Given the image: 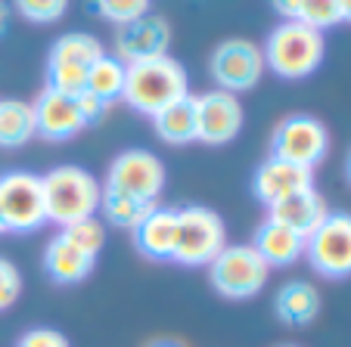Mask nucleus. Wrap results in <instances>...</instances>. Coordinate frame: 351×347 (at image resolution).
<instances>
[{
  "label": "nucleus",
  "instance_id": "obj_1",
  "mask_svg": "<svg viewBox=\"0 0 351 347\" xmlns=\"http://www.w3.org/2000/svg\"><path fill=\"white\" fill-rule=\"evenodd\" d=\"M184 97H190V81H186L184 66L171 56H156V60L128 66L121 99L140 115L153 118L156 112H162L165 105L178 103Z\"/></svg>",
  "mask_w": 351,
  "mask_h": 347
},
{
  "label": "nucleus",
  "instance_id": "obj_2",
  "mask_svg": "<svg viewBox=\"0 0 351 347\" xmlns=\"http://www.w3.org/2000/svg\"><path fill=\"white\" fill-rule=\"evenodd\" d=\"M44 198H47V223L53 220L56 227H72L78 220L97 217L99 202H103V183L90 170L62 164L44 174Z\"/></svg>",
  "mask_w": 351,
  "mask_h": 347
},
{
  "label": "nucleus",
  "instance_id": "obj_3",
  "mask_svg": "<svg viewBox=\"0 0 351 347\" xmlns=\"http://www.w3.org/2000/svg\"><path fill=\"white\" fill-rule=\"evenodd\" d=\"M261 53H265V66L274 75L286 81H298L320 68L326 56V44L324 34L302 25V22H280L267 34V44Z\"/></svg>",
  "mask_w": 351,
  "mask_h": 347
},
{
  "label": "nucleus",
  "instance_id": "obj_4",
  "mask_svg": "<svg viewBox=\"0 0 351 347\" xmlns=\"http://www.w3.org/2000/svg\"><path fill=\"white\" fill-rule=\"evenodd\" d=\"M227 245L224 220L206 205L178 208V242H174V264L180 267H208Z\"/></svg>",
  "mask_w": 351,
  "mask_h": 347
},
{
  "label": "nucleus",
  "instance_id": "obj_5",
  "mask_svg": "<svg viewBox=\"0 0 351 347\" xmlns=\"http://www.w3.org/2000/svg\"><path fill=\"white\" fill-rule=\"evenodd\" d=\"M208 279L218 295L245 301L267 285L271 267L261 261V255L252 245H224V251L208 264Z\"/></svg>",
  "mask_w": 351,
  "mask_h": 347
},
{
  "label": "nucleus",
  "instance_id": "obj_6",
  "mask_svg": "<svg viewBox=\"0 0 351 347\" xmlns=\"http://www.w3.org/2000/svg\"><path fill=\"white\" fill-rule=\"evenodd\" d=\"M0 214L7 233H34L47 223L44 180L32 170L0 174Z\"/></svg>",
  "mask_w": 351,
  "mask_h": 347
},
{
  "label": "nucleus",
  "instance_id": "obj_7",
  "mask_svg": "<svg viewBox=\"0 0 351 347\" xmlns=\"http://www.w3.org/2000/svg\"><path fill=\"white\" fill-rule=\"evenodd\" d=\"M162 186H165V164H162V158L146 149H128L112 158L103 190L137 198V202H146V205H156V198L162 196Z\"/></svg>",
  "mask_w": 351,
  "mask_h": 347
},
{
  "label": "nucleus",
  "instance_id": "obj_8",
  "mask_svg": "<svg viewBox=\"0 0 351 347\" xmlns=\"http://www.w3.org/2000/svg\"><path fill=\"white\" fill-rule=\"evenodd\" d=\"M326 152H330V133H326L324 121L311 118V115H289L274 131L271 158L314 170L326 158Z\"/></svg>",
  "mask_w": 351,
  "mask_h": 347
},
{
  "label": "nucleus",
  "instance_id": "obj_9",
  "mask_svg": "<svg viewBox=\"0 0 351 347\" xmlns=\"http://www.w3.org/2000/svg\"><path fill=\"white\" fill-rule=\"evenodd\" d=\"M265 68L267 66H265L261 47H255L252 40H243V38L224 40V44H218L212 50V56H208V72H212L218 90L233 93V97L252 90L261 81Z\"/></svg>",
  "mask_w": 351,
  "mask_h": 347
},
{
  "label": "nucleus",
  "instance_id": "obj_10",
  "mask_svg": "<svg viewBox=\"0 0 351 347\" xmlns=\"http://www.w3.org/2000/svg\"><path fill=\"white\" fill-rule=\"evenodd\" d=\"M305 257L326 279L351 276V214H330L305 239Z\"/></svg>",
  "mask_w": 351,
  "mask_h": 347
},
{
  "label": "nucleus",
  "instance_id": "obj_11",
  "mask_svg": "<svg viewBox=\"0 0 351 347\" xmlns=\"http://www.w3.org/2000/svg\"><path fill=\"white\" fill-rule=\"evenodd\" d=\"M243 131V103L233 93L212 90L196 97V140L206 146H224Z\"/></svg>",
  "mask_w": 351,
  "mask_h": 347
},
{
  "label": "nucleus",
  "instance_id": "obj_12",
  "mask_svg": "<svg viewBox=\"0 0 351 347\" xmlns=\"http://www.w3.org/2000/svg\"><path fill=\"white\" fill-rule=\"evenodd\" d=\"M32 112H34V133L50 140V143L72 140L87 127L84 115L78 109V99L66 97V93H56L50 87L32 103Z\"/></svg>",
  "mask_w": 351,
  "mask_h": 347
},
{
  "label": "nucleus",
  "instance_id": "obj_13",
  "mask_svg": "<svg viewBox=\"0 0 351 347\" xmlns=\"http://www.w3.org/2000/svg\"><path fill=\"white\" fill-rule=\"evenodd\" d=\"M168 44H171V25L162 16L149 13L146 19L134 22V25L119 28V34H115V60L131 66V62L168 56Z\"/></svg>",
  "mask_w": 351,
  "mask_h": 347
},
{
  "label": "nucleus",
  "instance_id": "obj_14",
  "mask_svg": "<svg viewBox=\"0 0 351 347\" xmlns=\"http://www.w3.org/2000/svg\"><path fill=\"white\" fill-rule=\"evenodd\" d=\"M314 190V170L298 168V164L280 162V158H267V162L258 164L252 177V192L261 205L274 208V205L286 202L295 192Z\"/></svg>",
  "mask_w": 351,
  "mask_h": 347
},
{
  "label": "nucleus",
  "instance_id": "obj_15",
  "mask_svg": "<svg viewBox=\"0 0 351 347\" xmlns=\"http://www.w3.org/2000/svg\"><path fill=\"white\" fill-rule=\"evenodd\" d=\"M131 233H134V245H137V251L143 257H149V261H171L174 242H178V211L156 205Z\"/></svg>",
  "mask_w": 351,
  "mask_h": 347
},
{
  "label": "nucleus",
  "instance_id": "obj_16",
  "mask_svg": "<svg viewBox=\"0 0 351 347\" xmlns=\"http://www.w3.org/2000/svg\"><path fill=\"white\" fill-rule=\"evenodd\" d=\"M252 248L261 255L267 267H292L295 261L305 257V236L292 233L289 227L277 220H261L252 236Z\"/></svg>",
  "mask_w": 351,
  "mask_h": 347
},
{
  "label": "nucleus",
  "instance_id": "obj_17",
  "mask_svg": "<svg viewBox=\"0 0 351 347\" xmlns=\"http://www.w3.org/2000/svg\"><path fill=\"white\" fill-rule=\"evenodd\" d=\"M326 217H330V208H326L324 196H320L317 190H305V192L289 196L286 202L274 205L271 214H267V220L283 223V227H289L292 233H298V236L308 239Z\"/></svg>",
  "mask_w": 351,
  "mask_h": 347
},
{
  "label": "nucleus",
  "instance_id": "obj_18",
  "mask_svg": "<svg viewBox=\"0 0 351 347\" xmlns=\"http://www.w3.org/2000/svg\"><path fill=\"white\" fill-rule=\"evenodd\" d=\"M93 267H97V257L78 251L62 236H53L50 242H47L44 270H47V276H50L53 282H60V285H75V282L87 279Z\"/></svg>",
  "mask_w": 351,
  "mask_h": 347
},
{
  "label": "nucleus",
  "instance_id": "obj_19",
  "mask_svg": "<svg viewBox=\"0 0 351 347\" xmlns=\"http://www.w3.org/2000/svg\"><path fill=\"white\" fill-rule=\"evenodd\" d=\"M274 310L286 326H308L320 313V292L305 279H292L277 292Z\"/></svg>",
  "mask_w": 351,
  "mask_h": 347
},
{
  "label": "nucleus",
  "instance_id": "obj_20",
  "mask_svg": "<svg viewBox=\"0 0 351 347\" xmlns=\"http://www.w3.org/2000/svg\"><path fill=\"white\" fill-rule=\"evenodd\" d=\"M153 131L171 146L196 143V97H184L153 115Z\"/></svg>",
  "mask_w": 351,
  "mask_h": 347
},
{
  "label": "nucleus",
  "instance_id": "obj_21",
  "mask_svg": "<svg viewBox=\"0 0 351 347\" xmlns=\"http://www.w3.org/2000/svg\"><path fill=\"white\" fill-rule=\"evenodd\" d=\"M99 56H103V44H99V38H93V34H87V31H69L53 44L47 66L90 68Z\"/></svg>",
  "mask_w": 351,
  "mask_h": 347
},
{
  "label": "nucleus",
  "instance_id": "obj_22",
  "mask_svg": "<svg viewBox=\"0 0 351 347\" xmlns=\"http://www.w3.org/2000/svg\"><path fill=\"white\" fill-rule=\"evenodd\" d=\"M34 137L32 103L22 99H0V149H13Z\"/></svg>",
  "mask_w": 351,
  "mask_h": 347
},
{
  "label": "nucleus",
  "instance_id": "obj_23",
  "mask_svg": "<svg viewBox=\"0 0 351 347\" xmlns=\"http://www.w3.org/2000/svg\"><path fill=\"white\" fill-rule=\"evenodd\" d=\"M125 72H128L125 62L115 60V56H109V53H103V56L87 68V93L97 97V99H103L106 105L115 103V99H121V90H125Z\"/></svg>",
  "mask_w": 351,
  "mask_h": 347
},
{
  "label": "nucleus",
  "instance_id": "obj_24",
  "mask_svg": "<svg viewBox=\"0 0 351 347\" xmlns=\"http://www.w3.org/2000/svg\"><path fill=\"white\" fill-rule=\"evenodd\" d=\"M103 217H106L112 227H121V229H134L140 220H143L156 205H146V202H137V198H128V196H119V192H109L103 190Z\"/></svg>",
  "mask_w": 351,
  "mask_h": 347
},
{
  "label": "nucleus",
  "instance_id": "obj_25",
  "mask_svg": "<svg viewBox=\"0 0 351 347\" xmlns=\"http://www.w3.org/2000/svg\"><path fill=\"white\" fill-rule=\"evenodd\" d=\"M60 236L66 239L69 245H75L78 251L97 257L99 251H103V245H106V227H103L99 217H87V220H78V223H72V227H62Z\"/></svg>",
  "mask_w": 351,
  "mask_h": 347
},
{
  "label": "nucleus",
  "instance_id": "obj_26",
  "mask_svg": "<svg viewBox=\"0 0 351 347\" xmlns=\"http://www.w3.org/2000/svg\"><path fill=\"white\" fill-rule=\"evenodd\" d=\"M295 22L324 34V28L342 22V3L339 0H295Z\"/></svg>",
  "mask_w": 351,
  "mask_h": 347
},
{
  "label": "nucleus",
  "instance_id": "obj_27",
  "mask_svg": "<svg viewBox=\"0 0 351 347\" xmlns=\"http://www.w3.org/2000/svg\"><path fill=\"white\" fill-rule=\"evenodd\" d=\"M97 13L103 19H109L112 25L125 28V25L146 19V16L153 13V7L146 0H103V3H97Z\"/></svg>",
  "mask_w": 351,
  "mask_h": 347
},
{
  "label": "nucleus",
  "instance_id": "obj_28",
  "mask_svg": "<svg viewBox=\"0 0 351 347\" xmlns=\"http://www.w3.org/2000/svg\"><path fill=\"white\" fill-rule=\"evenodd\" d=\"M66 10L69 7L62 0H22V3H16V13H19L22 19L34 22V25H50V22L62 19Z\"/></svg>",
  "mask_w": 351,
  "mask_h": 347
},
{
  "label": "nucleus",
  "instance_id": "obj_29",
  "mask_svg": "<svg viewBox=\"0 0 351 347\" xmlns=\"http://www.w3.org/2000/svg\"><path fill=\"white\" fill-rule=\"evenodd\" d=\"M22 295V273L16 270V264H10L7 257H0V313L10 310Z\"/></svg>",
  "mask_w": 351,
  "mask_h": 347
},
{
  "label": "nucleus",
  "instance_id": "obj_30",
  "mask_svg": "<svg viewBox=\"0 0 351 347\" xmlns=\"http://www.w3.org/2000/svg\"><path fill=\"white\" fill-rule=\"evenodd\" d=\"M16 347H72V344H69V338L62 332H56V329L38 326V329H28Z\"/></svg>",
  "mask_w": 351,
  "mask_h": 347
},
{
  "label": "nucleus",
  "instance_id": "obj_31",
  "mask_svg": "<svg viewBox=\"0 0 351 347\" xmlns=\"http://www.w3.org/2000/svg\"><path fill=\"white\" fill-rule=\"evenodd\" d=\"M78 99V109H81V115H84V121L87 125H97L99 118H103V115H106V109L109 105L103 103V99H97V97H90V93H81V97H75Z\"/></svg>",
  "mask_w": 351,
  "mask_h": 347
},
{
  "label": "nucleus",
  "instance_id": "obj_32",
  "mask_svg": "<svg viewBox=\"0 0 351 347\" xmlns=\"http://www.w3.org/2000/svg\"><path fill=\"white\" fill-rule=\"evenodd\" d=\"M7 16H10V7L7 3H0V34L7 31Z\"/></svg>",
  "mask_w": 351,
  "mask_h": 347
},
{
  "label": "nucleus",
  "instance_id": "obj_33",
  "mask_svg": "<svg viewBox=\"0 0 351 347\" xmlns=\"http://www.w3.org/2000/svg\"><path fill=\"white\" fill-rule=\"evenodd\" d=\"M342 3V22H351V0H339Z\"/></svg>",
  "mask_w": 351,
  "mask_h": 347
},
{
  "label": "nucleus",
  "instance_id": "obj_34",
  "mask_svg": "<svg viewBox=\"0 0 351 347\" xmlns=\"http://www.w3.org/2000/svg\"><path fill=\"white\" fill-rule=\"evenodd\" d=\"M153 347H184V344H174V341H159V344H153Z\"/></svg>",
  "mask_w": 351,
  "mask_h": 347
},
{
  "label": "nucleus",
  "instance_id": "obj_35",
  "mask_svg": "<svg viewBox=\"0 0 351 347\" xmlns=\"http://www.w3.org/2000/svg\"><path fill=\"white\" fill-rule=\"evenodd\" d=\"M3 233H7V223H3V214H0V236H3Z\"/></svg>",
  "mask_w": 351,
  "mask_h": 347
},
{
  "label": "nucleus",
  "instance_id": "obj_36",
  "mask_svg": "<svg viewBox=\"0 0 351 347\" xmlns=\"http://www.w3.org/2000/svg\"><path fill=\"white\" fill-rule=\"evenodd\" d=\"M348 180H351V155H348Z\"/></svg>",
  "mask_w": 351,
  "mask_h": 347
},
{
  "label": "nucleus",
  "instance_id": "obj_37",
  "mask_svg": "<svg viewBox=\"0 0 351 347\" xmlns=\"http://www.w3.org/2000/svg\"><path fill=\"white\" fill-rule=\"evenodd\" d=\"M280 347H298V344H280Z\"/></svg>",
  "mask_w": 351,
  "mask_h": 347
}]
</instances>
